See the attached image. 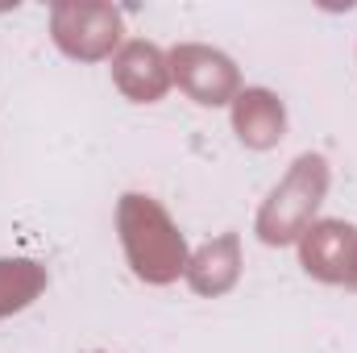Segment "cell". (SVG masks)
I'll return each mask as SVG.
<instances>
[{
  "instance_id": "1",
  "label": "cell",
  "mask_w": 357,
  "mask_h": 353,
  "mask_svg": "<svg viewBox=\"0 0 357 353\" xmlns=\"http://www.w3.org/2000/svg\"><path fill=\"white\" fill-rule=\"evenodd\" d=\"M116 229H121V246H125V258L133 266V274L142 283H175L178 274L187 270V241L175 229V220L167 216V208L150 195H121L116 204Z\"/></svg>"
},
{
  "instance_id": "6",
  "label": "cell",
  "mask_w": 357,
  "mask_h": 353,
  "mask_svg": "<svg viewBox=\"0 0 357 353\" xmlns=\"http://www.w3.org/2000/svg\"><path fill=\"white\" fill-rule=\"evenodd\" d=\"M112 84L133 104H154L171 88V54L154 42H125L112 59Z\"/></svg>"
},
{
  "instance_id": "3",
  "label": "cell",
  "mask_w": 357,
  "mask_h": 353,
  "mask_svg": "<svg viewBox=\"0 0 357 353\" xmlns=\"http://www.w3.org/2000/svg\"><path fill=\"white\" fill-rule=\"evenodd\" d=\"M50 33L63 54L79 63H100V59H112V50L121 46L125 21L112 4H100V0H59L50 8Z\"/></svg>"
},
{
  "instance_id": "5",
  "label": "cell",
  "mask_w": 357,
  "mask_h": 353,
  "mask_svg": "<svg viewBox=\"0 0 357 353\" xmlns=\"http://www.w3.org/2000/svg\"><path fill=\"white\" fill-rule=\"evenodd\" d=\"M357 229L349 220H312L299 237V262L320 283H345L354 270Z\"/></svg>"
},
{
  "instance_id": "8",
  "label": "cell",
  "mask_w": 357,
  "mask_h": 353,
  "mask_svg": "<svg viewBox=\"0 0 357 353\" xmlns=\"http://www.w3.org/2000/svg\"><path fill=\"white\" fill-rule=\"evenodd\" d=\"M183 274H187L195 295H225L241 278V241H237V233H220L216 241L199 246L187 258Z\"/></svg>"
},
{
  "instance_id": "9",
  "label": "cell",
  "mask_w": 357,
  "mask_h": 353,
  "mask_svg": "<svg viewBox=\"0 0 357 353\" xmlns=\"http://www.w3.org/2000/svg\"><path fill=\"white\" fill-rule=\"evenodd\" d=\"M46 287V270L25 258L17 262H0V316L8 312H21L25 303H33Z\"/></svg>"
},
{
  "instance_id": "4",
  "label": "cell",
  "mask_w": 357,
  "mask_h": 353,
  "mask_svg": "<svg viewBox=\"0 0 357 353\" xmlns=\"http://www.w3.org/2000/svg\"><path fill=\"white\" fill-rule=\"evenodd\" d=\"M171 80L195 104H208V108L233 104L237 91H241V75H237L233 59L225 50H212V46H199V42H183V46L171 50Z\"/></svg>"
},
{
  "instance_id": "7",
  "label": "cell",
  "mask_w": 357,
  "mask_h": 353,
  "mask_svg": "<svg viewBox=\"0 0 357 353\" xmlns=\"http://www.w3.org/2000/svg\"><path fill=\"white\" fill-rule=\"evenodd\" d=\"M233 129L250 150H270L287 133V108L266 88H245L233 100Z\"/></svg>"
},
{
  "instance_id": "2",
  "label": "cell",
  "mask_w": 357,
  "mask_h": 353,
  "mask_svg": "<svg viewBox=\"0 0 357 353\" xmlns=\"http://www.w3.org/2000/svg\"><path fill=\"white\" fill-rule=\"evenodd\" d=\"M328 195V163L324 154H299L287 179L270 191L258 212V237L266 246H291L303 237V229L316 220L320 204Z\"/></svg>"
},
{
  "instance_id": "10",
  "label": "cell",
  "mask_w": 357,
  "mask_h": 353,
  "mask_svg": "<svg viewBox=\"0 0 357 353\" xmlns=\"http://www.w3.org/2000/svg\"><path fill=\"white\" fill-rule=\"evenodd\" d=\"M345 287H354V291H357V254H354V270H349V278H345Z\"/></svg>"
}]
</instances>
